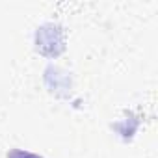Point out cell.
<instances>
[{
  "mask_svg": "<svg viewBox=\"0 0 158 158\" xmlns=\"http://www.w3.org/2000/svg\"><path fill=\"white\" fill-rule=\"evenodd\" d=\"M8 158H43V156L28 152V151H23V149H13V151L8 152Z\"/></svg>",
  "mask_w": 158,
  "mask_h": 158,
  "instance_id": "cell-1",
  "label": "cell"
}]
</instances>
